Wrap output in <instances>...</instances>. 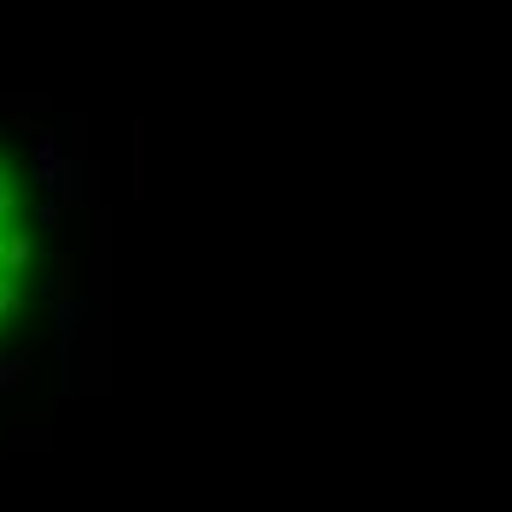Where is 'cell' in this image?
Instances as JSON below:
<instances>
[{
    "label": "cell",
    "instance_id": "1",
    "mask_svg": "<svg viewBox=\"0 0 512 512\" xmlns=\"http://www.w3.org/2000/svg\"><path fill=\"white\" fill-rule=\"evenodd\" d=\"M53 224L48 206H30V177L18 154L0 142V365L12 354L30 301L42 289V230Z\"/></svg>",
    "mask_w": 512,
    "mask_h": 512
}]
</instances>
